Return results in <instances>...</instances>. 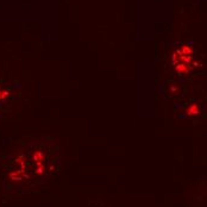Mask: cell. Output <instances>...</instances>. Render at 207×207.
Returning <instances> with one entry per match:
<instances>
[{"label": "cell", "mask_w": 207, "mask_h": 207, "mask_svg": "<svg viewBox=\"0 0 207 207\" xmlns=\"http://www.w3.org/2000/svg\"><path fill=\"white\" fill-rule=\"evenodd\" d=\"M198 112H199V110H198L196 106H193L192 108H190V107L188 108V113H189V114H198Z\"/></svg>", "instance_id": "cell-1"}]
</instances>
